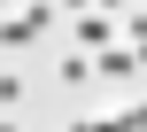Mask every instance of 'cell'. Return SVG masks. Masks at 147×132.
Returning <instances> with one entry per match:
<instances>
[{"label":"cell","instance_id":"cell-1","mask_svg":"<svg viewBox=\"0 0 147 132\" xmlns=\"http://www.w3.org/2000/svg\"><path fill=\"white\" fill-rule=\"evenodd\" d=\"M47 23H54V8H47V0H31V8H16V16L0 23V39H8V47H31Z\"/></svg>","mask_w":147,"mask_h":132},{"label":"cell","instance_id":"cell-2","mask_svg":"<svg viewBox=\"0 0 147 132\" xmlns=\"http://www.w3.org/2000/svg\"><path fill=\"white\" fill-rule=\"evenodd\" d=\"M78 47H85V54H109V47H116V23H109V16H78Z\"/></svg>","mask_w":147,"mask_h":132},{"label":"cell","instance_id":"cell-3","mask_svg":"<svg viewBox=\"0 0 147 132\" xmlns=\"http://www.w3.org/2000/svg\"><path fill=\"white\" fill-rule=\"evenodd\" d=\"M93 78H140V47H109V54H93Z\"/></svg>","mask_w":147,"mask_h":132},{"label":"cell","instance_id":"cell-4","mask_svg":"<svg viewBox=\"0 0 147 132\" xmlns=\"http://www.w3.org/2000/svg\"><path fill=\"white\" fill-rule=\"evenodd\" d=\"M54 78H62V86H93V54H85V47H78V54H62V70H54Z\"/></svg>","mask_w":147,"mask_h":132},{"label":"cell","instance_id":"cell-5","mask_svg":"<svg viewBox=\"0 0 147 132\" xmlns=\"http://www.w3.org/2000/svg\"><path fill=\"white\" fill-rule=\"evenodd\" d=\"M70 132H124V117H78Z\"/></svg>","mask_w":147,"mask_h":132},{"label":"cell","instance_id":"cell-6","mask_svg":"<svg viewBox=\"0 0 147 132\" xmlns=\"http://www.w3.org/2000/svg\"><path fill=\"white\" fill-rule=\"evenodd\" d=\"M124 132H147V109H124Z\"/></svg>","mask_w":147,"mask_h":132},{"label":"cell","instance_id":"cell-7","mask_svg":"<svg viewBox=\"0 0 147 132\" xmlns=\"http://www.w3.org/2000/svg\"><path fill=\"white\" fill-rule=\"evenodd\" d=\"M62 8H85V16H93V0H62Z\"/></svg>","mask_w":147,"mask_h":132},{"label":"cell","instance_id":"cell-8","mask_svg":"<svg viewBox=\"0 0 147 132\" xmlns=\"http://www.w3.org/2000/svg\"><path fill=\"white\" fill-rule=\"evenodd\" d=\"M0 132H23V125H8V117H0Z\"/></svg>","mask_w":147,"mask_h":132},{"label":"cell","instance_id":"cell-9","mask_svg":"<svg viewBox=\"0 0 147 132\" xmlns=\"http://www.w3.org/2000/svg\"><path fill=\"white\" fill-rule=\"evenodd\" d=\"M0 8H8V0H0Z\"/></svg>","mask_w":147,"mask_h":132},{"label":"cell","instance_id":"cell-10","mask_svg":"<svg viewBox=\"0 0 147 132\" xmlns=\"http://www.w3.org/2000/svg\"><path fill=\"white\" fill-rule=\"evenodd\" d=\"M140 8H147V0H140Z\"/></svg>","mask_w":147,"mask_h":132}]
</instances>
